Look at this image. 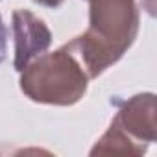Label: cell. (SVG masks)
Returning a JSON list of instances; mask_svg holds the SVG:
<instances>
[{
	"instance_id": "cell-7",
	"label": "cell",
	"mask_w": 157,
	"mask_h": 157,
	"mask_svg": "<svg viewBox=\"0 0 157 157\" xmlns=\"http://www.w3.org/2000/svg\"><path fill=\"white\" fill-rule=\"evenodd\" d=\"M142 8H144L150 15H153V13H155V0H142Z\"/></svg>"
},
{
	"instance_id": "cell-2",
	"label": "cell",
	"mask_w": 157,
	"mask_h": 157,
	"mask_svg": "<svg viewBox=\"0 0 157 157\" xmlns=\"http://www.w3.org/2000/svg\"><path fill=\"white\" fill-rule=\"evenodd\" d=\"M89 74L65 44L41 54L21 70V91L37 104L74 105L87 93Z\"/></svg>"
},
{
	"instance_id": "cell-5",
	"label": "cell",
	"mask_w": 157,
	"mask_h": 157,
	"mask_svg": "<svg viewBox=\"0 0 157 157\" xmlns=\"http://www.w3.org/2000/svg\"><path fill=\"white\" fill-rule=\"evenodd\" d=\"M6 46H8V28L4 24L2 15H0V63L6 59Z\"/></svg>"
},
{
	"instance_id": "cell-6",
	"label": "cell",
	"mask_w": 157,
	"mask_h": 157,
	"mask_svg": "<svg viewBox=\"0 0 157 157\" xmlns=\"http://www.w3.org/2000/svg\"><path fill=\"white\" fill-rule=\"evenodd\" d=\"M33 2L41 4V6H46V8H57L63 4V0H33Z\"/></svg>"
},
{
	"instance_id": "cell-4",
	"label": "cell",
	"mask_w": 157,
	"mask_h": 157,
	"mask_svg": "<svg viewBox=\"0 0 157 157\" xmlns=\"http://www.w3.org/2000/svg\"><path fill=\"white\" fill-rule=\"evenodd\" d=\"M11 28L15 39L13 67L21 72L28 63L44 54L52 44V32L43 19L30 10H17L11 15Z\"/></svg>"
},
{
	"instance_id": "cell-1",
	"label": "cell",
	"mask_w": 157,
	"mask_h": 157,
	"mask_svg": "<svg viewBox=\"0 0 157 157\" xmlns=\"http://www.w3.org/2000/svg\"><path fill=\"white\" fill-rule=\"evenodd\" d=\"M89 28L65 46L80 59L89 78H98L135 43L140 28L137 0H87Z\"/></svg>"
},
{
	"instance_id": "cell-3",
	"label": "cell",
	"mask_w": 157,
	"mask_h": 157,
	"mask_svg": "<svg viewBox=\"0 0 157 157\" xmlns=\"http://www.w3.org/2000/svg\"><path fill=\"white\" fill-rule=\"evenodd\" d=\"M157 105L153 93L135 94L118 105L107 131L96 140L91 155H142L155 140Z\"/></svg>"
}]
</instances>
